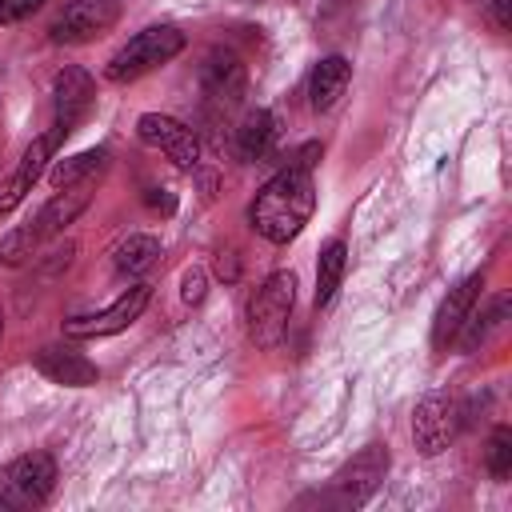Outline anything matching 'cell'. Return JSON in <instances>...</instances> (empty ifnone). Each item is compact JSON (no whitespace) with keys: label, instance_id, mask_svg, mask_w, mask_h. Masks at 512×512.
Wrapping results in <instances>:
<instances>
[{"label":"cell","instance_id":"obj_1","mask_svg":"<svg viewBox=\"0 0 512 512\" xmlns=\"http://www.w3.org/2000/svg\"><path fill=\"white\" fill-rule=\"evenodd\" d=\"M316 208V184L308 168H292L284 164L272 180H264V188L256 192V200L248 204V224L256 236H264L268 244H288L300 236V228L308 224Z\"/></svg>","mask_w":512,"mask_h":512},{"label":"cell","instance_id":"obj_7","mask_svg":"<svg viewBox=\"0 0 512 512\" xmlns=\"http://www.w3.org/2000/svg\"><path fill=\"white\" fill-rule=\"evenodd\" d=\"M388 464H392V460H388V448L364 444V448L332 476L324 500H336L340 508H360V504H368V500L380 492V484H384V476H388Z\"/></svg>","mask_w":512,"mask_h":512},{"label":"cell","instance_id":"obj_13","mask_svg":"<svg viewBox=\"0 0 512 512\" xmlns=\"http://www.w3.org/2000/svg\"><path fill=\"white\" fill-rule=\"evenodd\" d=\"M200 88H204V96H208L216 108L240 104V96H244V88H248V72H244V64H240V56L228 52V48H212V52L204 56V64H200Z\"/></svg>","mask_w":512,"mask_h":512},{"label":"cell","instance_id":"obj_23","mask_svg":"<svg viewBox=\"0 0 512 512\" xmlns=\"http://www.w3.org/2000/svg\"><path fill=\"white\" fill-rule=\"evenodd\" d=\"M204 292H208V272H204L200 264L184 268V272H180V300H184V304H200Z\"/></svg>","mask_w":512,"mask_h":512},{"label":"cell","instance_id":"obj_10","mask_svg":"<svg viewBox=\"0 0 512 512\" xmlns=\"http://www.w3.org/2000/svg\"><path fill=\"white\" fill-rule=\"evenodd\" d=\"M136 136L148 144V148H160L176 168L192 172L200 164V140L188 124H180L176 116H164V112H144L136 120Z\"/></svg>","mask_w":512,"mask_h":512},{"label":"cell","instance_id":"obj_8","mask_svg":"<svg viewBox=\"0 0 512 512\" xmlns=\"http://www.w3.org/2000/svg\"><path fill=\"white\" fill-rule=\"evenodd\" d=\"M148 300H152V288H148V284H132V288H124L108 308L64 320V336H68V340H100V336H116V332H124L128 324L140 320V312L148 308Z\"/></svg>","mask_w":512,"mask_h":512},{"label":"cell","instance_id":"obj_20","mask_svg":"<svg viewBox=\"0 0 512 512\" xmlns=\"http://www.w3.org/2000/svg\"><path fill=\"white\" fill-rule=\"evenodd\" d=\"M344 268H348V248H344V240H328L324 244V252H320V260H316V308H328L332 300H336V288H340V280H344Z\"/></svg>","mask_w":512,"mask_h":512},{"label":"cell","instance_id":"obj_27","mask_svg":"<svg viewBox=\"0 0 512 512\" xmlns=\"http://www.w3.org/2000/svg\"><path fill=\"white\" fill-rule=\"evenodd\" d=\"M0 336H4V312H0Z\"/></svg>","mask_w":512,"mask_h":512},{"label":"cell","instance_id":"obj_11","mask_svg":"<svg viewBox=\"0 0 512 512\" xmlns=\"http://www.w3.org/2000/svg\"><path fill=\"white\" fill-rule=\"evenodd\" d=\"M60 132L52 128V132H44V136H36L28 148H24V156H20V164L12 168V176H4L0 180V216H8L28 192H32V184L48 172V160L56 156V148H60Z\"/></svg>","mask_w":512,"mask_h":512},{"label":"cell","instance_id":"obj_18","mask_svg":"<svg viewBox=\"0 0 512 512\" xmlns=\"http://www.w3.org/2000/svg\"><path fill=\"white\" fill-rule=\"evenodd\" d=\"M104 168H108V148H84V152H76V156L52 160L48 184H52V188H80V184H92Z\"/></svg>","mask_w":512,"mask_h":512},{"label":"cell","instance_id":"obj_9","mask_svg":"<svg viewBox=\"0 0 512 512\" xmlns=\"http://www.w3.org/2000/svg\"><path fill=\"white\" fill-rule=\"evenodd\" d=\"M116 20H120V0H72L52 20L48 36L56 44H88V40L104 36Z\"/></svg>","mask_w":512,"mask_h":512},{"label":"cell","instance_id":"obj_22","mask_svg":"<svg viewBox=\"0 0 512 512\" xmlns=\"http://www.w3.org/2000/svg\"><path fill=\"white\" fill-rule=\"evenodd\" d=\"M484 468L492 480H508L512 476V428L508 424H496L492 436H488V448H484Z\"/></svg>","mask_w":512,"mask_h":512},{"label":"cell","instance_id":"obj_24","mask_svg":"<svg viewBox=\"0 0 512 512\" xmlns=\"http://www.w3.org/2000/svg\"><path fill=\"white\" fill-rule=\"evenodd\" d=\"M36 8H44V0H0V24H20Z\"/></svg>","mask_w":512,"mask_h":512},{"label":"cell","instance_id":"obj_4","mask_svg":"<svg viewBox=\"0 0 512 512\" xmlns=\"http://www.w3.org/2000/svg\"><path fill=\"white\" fill-rule=\"evenodd\" d=\"M292 304H296V276L288 268L272 272L252 296H248V336L260 344V348H276L284 328H288V316H292Z\"/></svg>","mask_w":512,"mask_h":512},{"label":"cell","instance_id":"obj_21","mask_svg":"<svg viewBox=\"0 0 512 512\" xmlns=\"http://www.w3.org/2000/svg\"><path fill=\"white\" fill-rule=\"evenodd\" d=\"M156 256H160V240L148 236V232H136V236H128V240L116 244L112 268H116L120 276H144V272L156 264Z\"/></svg>","mask_w":512,"mask_h":512},{"label":"cell","instance_id":"obj_5","mask_svg":"<svg viewBox=\"0 0 512 512\" xmlns=\"http://www.w3.org/2000/svg\"><path fill=\"white\" fill-rule=\"evenodd\" d=\"M56 488V460L48 452H24L0 468V512L36 508Z\"/></svg>","mask_w":512,"mask_h":512},{"label":"cell","instance_id":"obj_14","mask_svg":"<svg viewBox=\"0 0 512 512\" xmlns=\"http://www.w3.org/2000/svg\"><path fill=\"white\" fill-rule=\"evenodd\" d=\"M480 288H484V272H472L464 276L456 288H448V296L440 300L436 316H432V348H448L460 332V324L468 320L472 304L480 300Z\"/></svg>","mask_w":512,"mask_h":512},{"label":"cell","instance_id":"obj_3","mask_svg":"<svg viewBox=\"0 0 512 512\" xmlns=\"http://www.w3.org/2000/svg\"><path fill=\"white\" fill-rule=\"evenodd\" d=\"M180 52H184V32H180L176 24H152V28L136 32V36L108 60L104 76H108L112 84H132V80L148 76L152 68L168 64V60L180 56Z\"/></svg>","mask_w":512,"mask_h":512},{"label":"cell","instance_id":"obj_12","mask_svg":"<svg viewBox=\"0 0 512 512\" xmlns=\"http://www.w3.org/2000/svg\"><path fill=\"white\" fill-rule=\"evenodd\" d=\"M92 100H96V84H92V76H88L84 68H76V64L60 68L56 80H52V112H56L52 128H56L60 136H68V132L88 116Z\"/></svg>","mask_w":512,"mask_h":512},{"label":"cell","instance_id":"obj_25","mask_svg":"<svg viewBox=\"0 0 512 512\" xmlns=\"http://www.w3.org/2000/svg\"><path fill=\"white\" fill-rule=\"evenodd\" d=\"M484 8H488V16H492V24H496L500 32H508V24H512V0H488Z\"/></svg>","mask_w":512,"mask_h":512},{"label":"cell","instance_id":"obj_19","mask_svg":"<svg viewBox=\"0 0 512 512\" xmlns=\"http://www.w3.org/2000/svg\"><path fill=\"white\" fill-rule=\"evenodd\" d=\"M276 144V120L268 108H256L244 116V124L236 128V152L240 160H264Z\"/></svg>","mask_w":512,"mask_h":512},{"label":"cell","instance_id":"obj_2","mask_svg":"<svg viewBox=\"0 0 512 512\" xmlns=\"http://www.w3.org/2000/svg\"><path fill=\"white\" fill-rule=\"evenodd\" d=\"M84 188H88V184H80V188H56V196H52L28 224L12 228V232L0 240V264L20 268L32 252H40L52 236H60V232L88 208V192H84Z\"/></svg>","mask_w":512,"mask_h":512},{"label":"cell","instance_id":"obj_28","mask_svg":"<svg viewBox=\"0 0 512 512\" xmlns=\"http://www.w3.org/2000/svg\"><path fill=\"white\" fill-rule=\"evenodd\" d=\"M480 4H488V0H480Z\"/></svg>","mask_w":512,"mask_h":512},{"label":"cell","instance_id":"obj_16","mask_svg":"<svg viewBox=\"0 0 512 512\" xmlns=\"http://www.w3.org/2000/svg\"><path fill=\"white\" fill-rule=\"evenodd\" d=\"M504 324H508V296L496 292V296H488V304H480V300L472 304V312L460 324L452 344H460V352H480L504 332Z\"/></svg>","mask_w":512,"mask_h":512},{"label":"cell","instance_id":"obj_17","mask_svg":"<svg viewBox=\"0 0 512 512\" xmlns=\"http://www.w3.org/2000/svg\"><path fill=\"white\" fill-rule=\"evenodd\" d=\"M348 80H352V64H348L344 56H324V60L312 68V76H308V104H312L316 112H328V108L344 96Z\"/></svg>","mask_w":512,"mask_h":512},{"label":"cell","instance_id":"obj_15","mask_svg":"<svg viewBox=\"0 0 512 512\" xmlns=\"http://www.w3.org/2000/svg\"><path fill=\"white\" fill-rule=\"evenodd\" d=\"M32 364H36L40 376H48L52 384H64V388H88V384L100 380V368H96L84 352H76V348H68V344H48V348H40V352L32 356Z\"/></svg>","mask_w":512,"mask_h":512},{"label":"cell","instance_id":"obj_6","mask_svg":"<svg viewBox=\"0 0 512 512\" xmlns=\"http://www.w3.org/2000/svg\"><path fill=\"white\" fill-rule=\"evenodd\" d=\"M464 428V404L452 392H428L412 412V440L420 456H440Z\"/></svg>","mask_w":512,"mask_h":512},{"label":"cell","instance_id":"obj_26","mask_svg":"<svg viewBox=\"0 0 512 512\" xmlns=\"http://www.w3.org/2000/svg\"><path fill=\"white\" fill-rule=\"evenodd\" d=\"M216 272H220L224 280H236V256H232V252H220V260H216Z\"/></svg>","mask_w":512,"mask_h":512}]
</instances>
